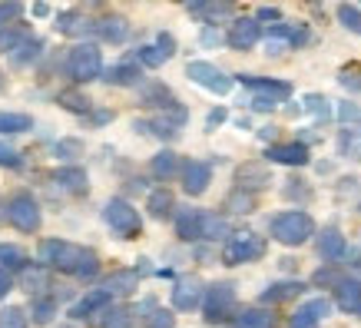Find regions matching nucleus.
<instances>
[{
  "mask_svg": "<svg viewBox=\"0 0 361 328\" xmlns=\"http://www.w3.org/2000/svg\"><path fill=\"white\" fill-rule=\"evenodd\" d=\"M40 262L50 269H63V272L77 275V279H93L99 272V259L93 249H83V245H73V242H60V239H47L40 242Z\"/></svg>",
  "mask_w": 361,
  "mask_h": 328,
  "instance_id": "nucleus-1",
  "label": "nucleus"
},
{
  "mask_svg": "<svg viewBox=\"0 0 361 328\" xmlns=\"http://www.w3.org/2000/svg\"><path fill=\"white\" fill-rule=\"evenodd\" d=\"M269 232H272L275 242H282V245H302L315 236V222L308 212L302 209H288V212H279V216L269 222Z\"/></svg>",
  "mask_w": 361,
  "mask_h": 328,
  "instance_id": "nucleus-2",
  "label": "nucleus"
},
{
  "mask_svg": "<svg viewBox=\"0 0 361 328\" xmlns=\"http://www.w3.org/2000/svg\"><path fill=\"white\" fill-rule=\"evenodd\" d=\"M232 312H235V285L232 282L209 285L206 298H202V318L209 325H222V322H229Z\"/></svg>",
  "mask_w": 361,
  "mask_h": 328,
  "instance_id": "nucleus-3",
  "label": "nucleus"
},
{
  "mask_svg": "<svg viewBox=\"0 0 361 328\" xmlns=\"http://www.w3.org/2000/svg\"><path fill=\"white\" fill-rule=\"evenodd\" d=\"M66 70L77 83H90V80L103 77V56H99L97 44H77L66 56Z\"/></svg>",
  "mask_w": 361,
  "mask_h": 328,
  "instance_id": "nucleus-4",
  "label": "nucleus"
},
{
  "mask_svg": "<svg viewBox=\"0 0 361 328\" xmlns=\"http://www.w3.org/2000/svg\"><path fill=\"white\" fill-rule=\"evenodd\" d=\"M265 255V239L255 232H235L226 245H222V262L226 265H245Z\"/></svg>",
  "mask_w": 361,
  "mask_h": 328,
  "instance_id": "nucleus-5",
  "label": "nucleus"
},
{
  "mask_svg": "<svg viewBox=\"0 0 361 328\" xmlns=\"http://www.w3.org/2000/svg\"><path fill=\"white\" fill-rule=\"evenodd\" d=\"M103 219H106V226H110L116 236H123V239H136L142 229L140 212H136L126 199H110V202L103 206Z\"/></svg>",
  "mask_w": 361,
  "mask_h": 328,
  "instance_id": "nucleus-6",
  "label": "nucleus"
},
{
  "mask_svg": "<svg viewBox=\"0 0 361 328\" xmlns=\"http://www.w3.org/2000/svg\"><path fill=\"white\" fill-rule=\"evenodd\" d=\"M7 219H11L13 229L20 232H37L40 229V206L30 193H17V196L7 202Z\"/></svg>",
  "mask_w": 361,
  "mask_h": 328,
  "instance_id": "nucleus-7",
  "label": "nucleus"
},
{
  "mask_svg": "<svg viewBox=\"0 0 361 328\" xmlns=\"http://www.w3.org/2000/svg\"><path fill=\"white\" fill-rule=\"evenodd\" d=\"M186 77L192 80V83H199V87L212 90V93H219V97L232 90V77H226L219 66L206 63V60H192V63L186 66Z\"/></svg>",
  "mask_w": 361,
  "mask_h": 328,
  "instance_id": "nucleus-8",
  "label": "nucleus"
},
{
  "mask_svg": "<svg viewBox=\"0 0 361 328\" xmlns=\"http://www.w3.org/2000/svg\"><path fill=\"white\" fill-rule=\"evenodd\" d=\"M259 40H262V23L255 20V17H239L229 27V33H226V44L232 50H252Z\"/></svg>",
  "mask_w": 361,
  "mask_h": 328,
  "instance_id": "nucleus-9",
  "label": "nucleus"
},
{
  "mask_svg": "<svg viewBox=\"0 0 361 328\" xmlns=\"http://www.w3.org/2000/svg\"><path fill=\"white\" fill-rule=\"evenodd\" d=\"M179 179H183V189H186L189 196H202V193L209 189L212 169H209V163H202V159H186V163H183Z\"/></svg>",
  "mask_w": 361,
  "mask_h": 328,
  "instance_id": "nucleus-10",
  "label": "nucleus"
},
{
  "mask_svg": "<svg viewBox=\"0 0 361 328\" xmlns=\"http://www.w3.org/2000/svg\"><path fill=\"white\" fill-rule=\"evenodd\" d=\"M202 298H206V292H202V282L199 279H179L173 288V308H179V312H192L196 305H202Z\"/></svg>",
  "mask_w": 361,
  "mask_h": 328,
  "instance_id": "nucleus-11",
  "label": "nucleus"
},
{
  "mask_svg": "<svg viewBox=\"0 0 361 328\" xmlns=\"http://www.w3.org/2000/svg\"><path fill=\"white\" fill-rule=\"evenodd\" d=\"M269 163H282V166H305L308 163V146L305 142H272L269 150Z\"/></svg>",
  "mask_w": 361,
  "mask_h": 328,
  "instance_id": "nucleus-12",
  "label": "nucleus"
},
{
  "mask_svg": "<svg viewBox=\"0 0 361 328\" xmlns=\"http://www.w3.org/2000/svg\"><path fill=\"white\" fill-rule=\"evenodd\" d=\"M329 312H331L329 298H312V302H305L302 308H295V315L288 318V328H315Z\"/></svg>",
  "mask_w": 361,
  "mask_h": 328,
  "instance_id": "nucleus-13",
  "label": "nucleus"
},
{
  "mask_svg": "<svg viewBox=\"0 0 361 328\" xmlns=\"http://www.w3.org/2000/svg\"><path fill=\"white\" fill-rule=\"evenodd\" d=\"M202 219H206L202 209H183V212H176V236L183 242H202Z\"/></svg>",
  "mask_w": 361,
  "mask_h": 328,
  "instance_id": "nucleus-14",
  "label": "nucleus"
},
{
  "mask_svg": "<svg viewBox=\"0 0 361 328\" xmlns=\"http://www.w3.org/2000/svg\"><path fill=\"white\" fill-rule=\"evenodd\" d=\"M110 292L106 288H93V292H87V296L80 298L77 305L70 308V315L73 318H90V315H103L106 308H110Z\"/></svg>",
  "mask_w": 361,
  "mask_h": 328,
  "instance_id": "nucleus-15",
  "label": "nucleus"
},
{
  "mask_svg": "<svg viewBox=\"0 0 361 328\" xmlns=\"http://www.w3.org/2000/svg\"><path fill=\"white\" fill-rule=\"evenodd\" d=\"M242 83L249 90H255V97H272V99H288L292 97V83L285 80H262V77H242Z\"/></svg>",
  "mask_w": 361,
  "mask_h": 328,
  "instance_id": "nucleus-16",
  "label": "nucleus"
},
{
  "mask_svg": "<svg viewBox=\"0 0 361 328\" xmlns=\"http://www.w3.org/2000/svg\"><path fill=\"white\" fill-rule=\"evenodd\" d=\"M176 54V40L169 37V33H159V44L156 47H140V63L142 66H163L169 56Z\"/></svg>",
  "mask_w": 361,
  "mask_h": 328,
  "instance_id": "nucleus-17",
  "label": "nucleus"
},
{
  "mask_svg": "<svg viewBox=\"0 0 361 328\" xmlns=\"http://www.w3.org/2000/svg\"><path fill=\"white\" fill-rule=\"evenodd\" d=\"M345 252H348V242H345V236H341L335 226L318 236V255H322V259L338 262V259H345Z\"/></svg>",
  "mask_w": 361,
  "mask_h": 328,
  "instance_id": "nucleus-18",
  "label": "nucleus"
},
{
  "mask_svg": "<svg viewBox=\"0 0 361 328\" xmlns=\"http://www.w3.org/2000/svg\"><path fill=\"white\" fill-rule=\"evenodd\" d=\"M305 292V285L302 282H295V279H285V282H275V285H269L262 292V305H282V302H288V298H298Z\"/></svg>",
  "mask_w": 361,
  "mask_h": 328,
  "instance_id": "nucleus-19",
  "label": "nucleus"
},
{
  "mask_svg": "<svg viewBox=\"0 0 361 328\" xmlns=\"http://www.w3.org/2000/svg\"><path fill=\"white\" fill-rule=\"evenodd\" d=\"M335 302H338L341 312L358 315L361 312V279H345V282L335 288Z\"/></svg>",
  "mask_w": 361,
  "mask_h": 328,
  "instance_id": "nucleus-20",
  "label": "nucleus"
},
{
  "mask_svg": "<svg viewBox=\"0 0 361 328\" xmlns=\"http://www.w3.org/2000/svg\"><path fill=\"white\" fill-rule=\"evenodd\" d=\"M235 183H239V189L245 193V189H265L272 179H269V169H265L262 163H245V166H239Z\"/></svg>",
  "mask_w": 361,
  "mask_h": 328,
  "instance_id": "nucleus-21",
  "label": "nucleus"
},
{
  "mask_svg": "<svg viewBox=\"0 0 361 328\" xmlns=\"http://www.w3.org/2000/svg\"><path fill=\"white\" fill-rule=\"evenodd\" d=\"M20 285L27 288V296L44 298V292L50 288V269H47V265H30V269H23Z\"/></svg>",
  "mask_w": 361,
  "mask_h": 328,
  "instance_id": "nucleus-22",
  "label": "nucleus"
},
{
  "mask_svg": "<svg viewBox=\"0 0 361 328\" xmlns=\"http://www.w3.org/2000/svg\"><path fill=\"white\" fill-rule=\"evenodd\" d=\"M56 30L66 33V37H83V33L97 30V23L87 20V17H83V11H66V13H60V17H56Z\"/></svg>",
  "mask_w": 361,
  "mask_h": 328,
  "instance_id": "nucleus-23",
  "label": "nucleus"
},
{
  "mask_svg": "<svg viewBox=\"0 0 361 328\" xmlns=\"http://www.w3.org/2000/svg\"><path fill=\"white\" fill-rule=\"evenodd\" d=\"M149 173H153L156 179L169 183L173 176L183 173V163H179V156H176L173 150H163V153H156V156H153V163H149Z\"/></svg>",
  "mask_w": 361,
  "mask_h": 328,
  "instance_id": "nucleus-24",
  "label": "nucleus"
},
{
  "mask_svg": "<svg viewBox=\"0 0 361 328\" xmlns=\"http://www.w3.org/2000/svg\"><path fill=\"white\" fill-rule=\"evenodd\" d=\"M136 285H140V272H133V269H120V272H113L103 288L110 292V296H133L136 292Z\"/></svg>",
  "mask_w": 361,
  "mask_h": 328,
  "instance_id": "nucleus-25",
  "label": "nucleus"
},
{
  "mask_svg": "<svg viewBox=\"0 0 361 328\" xmlns=\"http://www.w3.org/2000/svg\"><path fill=\"white\" fill-rule=\"evenodd\" d=\"M229 328H275V315L269 308H245L242 315L232 318Z\"/></svg>",
  "mask_w": 361,
  "mask_h": 328,
  "instance_id": "nucleus-26",
  "label": "nucleus"
},
{
  "mask_svg": "<svg viewBox=\"0 0 361 328\" xmlns=\"http://www.w3.org/2000/svg\"><path fill=\"white\" fill-rule=\"evenodd\" d=\"M56 186L66 189V193H73V196H83L87 193V173L77 169V166H66V169H56Z\"/></svg>",
  "mask_w": 361,
  "mask_h": 328,
  "instance_id": "nucleus-27",
  "label": "nucleus"
},
{
  "mask_svg": "<svg viewBox=\"0 0 361 328\" xmlns=\"http://www.w3.org/2000/svg\"><path fill=\"white\" fill-rule=\"evenodd\" d=\"M103 80L113 83V87H136L142 80V70L136 63H120V66H110V70L103 73Z\"/></svg>",
  "mask_w": 361,
  "mask_h": 328,
  "instance_id": "nucleus-28",
  "label": "nucleus"
},
{
  "mask_svg": "<svg viewBox=\"0 0 361 328\" xmlns=\"http://www.w3.org/2000/svg\"><path fill=\"white\" fill-rule=\"evenodd\" d=\"M97 33L106 40V44H123L126 40V33H130V23L123 20V17H103V20H97Z\"/></svg>",
  "mask_w": 361,
  "mask_h": 328,
  "instance_id": "nucleus-29",
  "label": "nucleus"
},
{
  "mask_svg": "<svg viewBox=\"0 0 361 328\" xmlns=\"http://www.w3.org/2000/svg\"><path fill=\"white\" fill-rule=\"evenodd\" d=\"M146 209H149V216L153 219H169L176 212V199L169 189H156V193H149V199H146Z\"/></svg>",
  "mask_w": 361,
  "mask_h": 328,
  "instance_id": "nucleus-30",
  "label": "nucleus"
},
{
  "mask_svg": "<svg viewBox=\"0 0 361 328\" xmlns=\"http://www.w3.org/2000/svg\"><path fill=\"white\" fill-rule=\"evenodd\" d=\"M338 150L348 159H361V126H345L338 136Z\"/></svg>",
  "mask_w": 361,
  "mask_h": 328,
  "instance_id": "nucleus-31",
  "label": "nucleus"
},
{
  "mask_svg": "<svg viewBox=\"0 0 361 328\" xmlns=\"http://www.w3.org/2000/svg\"><path fill=\"white\" fill-rule=\"evenodd\" d=\"M142 107H176L173 103V93H169V87H163V83H153V87L142 90Z\"/></svg>",
  "mask_w": 361,
  "mask_h": 328,
  "instance_id": "nucleus-32",
  "label": "nucleus"
},
{
  "mask_svg": "<svg viewBox=\"0 0 361 328\" xmlns=\"http://www.w3.org/2000/svg\"><path fill=\"white\" fill-rule=\"evenodd\" d=\"M222 236H229V222L222 216H216V212H206V219H202V239H222Z\"/></svg>",
  "mask_w": 361,
  "mask_h": 328,
  "instance_id": "nucleus-33",
  "label": "nucleus"
},
{
  "mask_svg": "<svg viewBox=\"0 0 361 328\" xmlns=\"http://www.w3.org/2000/svg\"><path fill=\"white\" fill-rule=\"evenodd\" d=\"M27 252L17 245H0V269H27Z\"/></svg>",
  "mask_w": 361,
  "mask_h": 328,
  "instance_id": "nucleus-34",
  "label": "nucleus"
},
{
  "mask_svg": "<svg viewBox=\"0 0 361 328\" xmlns=\"http://www.w3.org/2000/svg\"><path fill=\"white\" fill-rule=\"evenodd\" d=\"M133 322H136V312H133V308H110L99 325L103 328H133Z\"/></svg>",
  "mask_w": 361,
  "mask_h": 328,
  "instance_id": "nucleus-35",
  "label": "nucleus"
},
{
  "mask_svg": "<svg viewBox=\"0 0 361 328\" xmlns=\"http://www.w3.org/2000/svg\"><path fill=\"white\" fill-rule=\"evenodd\" d=\"M40 47H44V44H40V40H33V37H27V40H23V44H20V47H17V50H13V54H11V60H13V63H17V66L30 63V60H37V54H40Z\"/></svg>",
  "mask_w": 361,
  "mask_h": 328,
  "instance_id": "nucleus-36",
  "label": "nucleus"
},
{
  "mask_svg": "<svg viewBox=\"0 0 361 328\" xmlns=\"http://www.w3.org/2000/svg\"><path fill=\"white\" fill-rule=\"evenodd\" d=\"M30 130V116L23 113H0V133H23Z\"/></svg>",
  "mask_w": 361,
  "mask_h": 328,
  "instance_id": "nucleus-37",
  "label": "nucleus"
},
{
  "mask_svg": "<svg viewBox=\"0 0 361 328\" xmlns=\"http://www.w3.org/2000/svg\"><path fill=\"white\" fill-rule=\"evenodd\" d=\"M142 328H176V315L169 308H153L149 315L142 318Z\"/></svg>",
  "mask_w": 361,
  "mask_h": 328,
  "instance_id": "nucleus-38",
  "label": "nucleus"
},
{
  "mask_svg": "<svg viewBox=\"0 0 361 328\" xmlns=\"http://www.w3.org/2000/svg\"><path fill=\"white\" fill-rule=\"evenodd\" d=\"M338 20L345 23L351 33H361V7H355V4H338Z\"/></svg>",
  "mask_w": 361,
  "mask_h": 328,
  "instance_id": "nucleus-39",
  "label": "nucleus"
},
{
  "mask_svg": "<svg viewBox=\"0 0 361 328\" xmlns=\"http://www.w3.org/2000/svg\"><path fill=\"white\" fill-rule=\"evenodd\" d=\"M0 328H27V312L17 305L0 308Z\"/></svg>",
  "mask_w": 361,
  "mask_h": 328,
  "instance_id": "nucleus-40",
  "label": "nucleus"
},
{
  "mask_svg": "<svg viewBox=\"0 0 361 328\" xmlns=\"http://www.w3.org/2000/svg\"><path fill=\"white\" fill-rule=\"evenodd\" d=\"M56 312V298H33V322H40V325H47L50 318H54Z\"/></svg>",
  "mask_w": 361,
  "mask_h": 328,
  "instance_id": "nucleus-41",
  "label": "nucleus"
},
{
  "mask_svg": "<svg viewBox=\"0 0 361 328\" xmlns=\"http://www.w3.org/2000/svg\"><path fill=\"white\" fill-rule=\"evenodd\" d=\"M189 13H196V17H222V13H232V4H189Z\"/></svg>",
  "mask_w": 361,
  "mask_h": 328,
  "instance_id": "nucleus-42",
  "label": "nucleus"
},
{
  "mask_svg": "<svg viewBox=\"0 0 361 328\" xmlns=\"http://www.w3.org/2000/svg\"><path fill=\"white\" fill-rule=\"evenodd\" d=\"M20 13H23V4H17V0H7V4H0V30L13 27L11 20H17Z\"/></svg>",
  "mask_w": 361,
  "mask_h": 328,
  "instance_id": "nucleus-43",
  "label": "nucleus"
},
{
  "mask_svg": "<svg viewBox=\"0 0 361 328\" xmlns=\"http://www.w3.org/2000/svg\"><path fill=\"white\" fill-rule=\"evenodd\" d=\"M60 103H63L66 109H73V113H87V109H90V99L80 97V93H70V90H66V93H60Z\"/></svg>",
  "mask_w": 361,
  "mask_h": 328,
  "instance_id": "nucleus-44",
  "label": "nucleus"
},
{
  "mask_svg": "<svg viewBox=\"0 0 361 328\" xmlns=\"http://www.w3.org/2000/svg\"><path fill=\"white\" fill-rule=\"evenodd\" d=\"M312 282H315V285H335V288H338V285L345 282V279H341V275L335 272V269H318Z\"/></svg>",
  "mask_w": 361,
  "mask_h": 328,
  "instance_id": "nucleus-45",
  "label": "nucleus"
},
{
  "mask_svg": "<svg viewBox=\"0 0 361 328\" xmlns=\"http://www.w3.org/2000/svg\"><path fill=\"white\" fill-rule=\"evenodd\" d=\"M0 166H7V169H17V166H20V153L0 142Z\"/></svg>",
  "mask_w": 361,
  "mask_h": 328,
  "instance_id": "nucleus-46",
  "label": "nucleus"
},
{
  "mask_svg": "<svg viewBox=\"0 0 361 328\" xmlns=\"http://www.w3.org/2000/svg\"><path fill=\"white\" fill-rule=\"evenodd\" d=\"M239 206V212H252V196H239V193H232L229 199H226V209Z\"/></svg>",
  "mask_w": 361,
  "mask_h": 328,
  "instance_id": "nucleus-47",
  "label": "nucleus"
},
{
  "mask_svg": "<svg viewBox=\"0 0 361 328\" xmlns=\"http://www.w3.org/2000/svg\"><path fill=\"white\" fill-rule=\"evenodd\" d=\"M305 107L312 109V113H322V116H329V113H331L329 103H325L322 97H305Z\"/></svg>",
  "mask_w": 361,
  "mask_h": 328,
  "instance_id": "nucleus-48",
  "label": "nucleus"
},
{
  "mask_svg": "<svg viewBox=\"0 0 361 328\" xmlns=\"http://www.w3.org/2000/svg\"><path fill=\"white\" fill-rule=\"evenodd\" d=\"M279 107V99L272 97H252V109H275Z\"/></svg>",
  "mask_w": 361,
  "mask_h": 328,
  "instance_id": "nucleus-49",
  "label": "nucleus"
},
{
  "mask_svg": "<svg viewBox=\"0 0 361 328\" xmlns=\"http://www.w3.org/2000/svg\"><path fill=\"white\" fill-rule=\"evenodd\" d=\"M282 13H279V7H259V13H255V20L262 23V20H279Z\"/></svg>",
  "mask_w": 361,
  "mask_h": 328,
  "instance_id": "nucleus-50",
  "label": "nucleus"
},
{
  "mask_svg": "<svg viewBox=\"0 0 361 328\" xmlns=\"http://www.w3.org/2000/svg\"><path fill=\"white\" fill-rule=\"evenodd\" d=\"M66 153H80V142H77V140L56 142V156H66Z\"/></svg>",
  "mask_w": 361,
  "mask_h": 328,
  "instance_id": "nucleus-51",
  "label": "nucleus"
},
{
  "mask_svg": "<svg viewBox=\"0 0 361 328\" xmlns=\"http://www.w3.org/2000/svg\"><path fill=\"white\" fill-rule=\"evenodd\" d=\"M219 123H226V109H212V113H209V120H206V126L209 130H216Z\"/></svg>",
  "mask_w": 361,
  "mask_h": 328,
  "instance_id": "nucleus-52",
  "label": "nucleus"
},
{
  "mask_svg": "<svg viewBox=\"0 0 361 328\" xmlns=\"http://www.w3.org/2000/svg\"><path fill=\"white\" fill-rule=\"evenodd\" d=\"M11 288H13V282H11V272H7V269H0V298L7 296Z\"/></svg>",
  "mask_w": 361,
  "mask_h": 328,
  "instance_id": "nucleus-53",
  "label": "nucleus"
},
{
  "mask_svg": "<svg viewBox=\"0 0 361 328\" xmlns=\"http://www.w3.org/2000/svg\"><path fill=\"white\" fill-rule=\"evenodd\" d=\"M341 120H358V107L345 103V107H341Z\"/></svg>",
  "mask_w": 361,
  "mask_h": 328,
  "instance_id": "nucleus-54",
  "label": "nucleus"
},
{
  "mask_svg": "<svg viewBox=\"0 0 361 328\" xmlns=\"http://www.w3.org/2000/svg\"><path fill=\"white\" fill-rule=\"evenodd\" d=\"M33 13H37V17H44V13H50V7H47V4H37V7H33Z\"/></svg>",
  "mask_w": 361,
  "mask_h": 328,
  "instance_id": "nucleus-55",
  "label": "nucleus"
},
{
  "mask_svg": "<svg viewBox=\"0 0 361 328\" xmlns=\"http://www.w3.org/2000/svg\"><path fill=\"white\" fill-rule=\"evenodd\" d=\"M56 328H73V325H56Z\"/></svg>",
  "mask_w": 361,
  "mask_h": 328,
  "instance_id": "nucleus-56",
  "label": "nucleus"
},
{
  "mask_svg": "<svg viewBox=\"0 0 361 328\" xmlns=\"http://www.w3.org/2000/svg\"><path fill=\"white\" fill-rule=\"evenodd\" d=\"M358 315H361V312H358Z\"/></svg>",
  "mask_w": 361,
  "mask_h": 328,
  "instance_id": "nucleus-57",
  "label": "nucleus"
}]
</instances>
